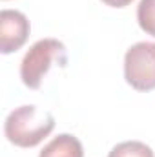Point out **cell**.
<instances>
[{
	"instance_id": "obj_5",
	"label": "cell",
	"mask_w": 155,
	"mask_h": 157,
	"mask_svg": "<svg viewBox=\"0 0 155 157\" xmlns=\"http://www.w3.org/2000/svg\"><path fill=\"white\" fill-rule=\"evenodd\" d=\"M39 157H84V148L71 133H60L44 146Z\"/></svg>"
},
{
	"instance_id": "obj_3",
	"label": "cell",
	"mask_w": 155,
	"mask_h": 157,
	"mask_svg": "<svg viewBox=\"0 0 155 157\" xmlns=\"http://www.w3.org/2000/svg\"><path fill=\"white\" fill-rule=\"evenodd\" d=\"M124 78L137 91L155 90V42H137L126 51Z\"/></svg>"
},
{
	"instance_id": "obj_7",
	"label": "cell",
	"mask_w": 155,
	"mask_h": 157,
	"mask_svg": "<svg viewBox=\"0 0 155 157\" xmlns=\"http://www.w3.org/2000/svg\"><path fill=\"white\" fill-rule=\"evenodd\" d=\"M137 22L144 33L155 37V0H141L139 2Z\"/></svg>"
},
{
	"instance_id": "obj_6",
	"label": "cell",
	"mask_w": 155,
	"mask_h": 157,
	"mask_svg": "<svg viewBox=\"0 0 155 157\" xmlns=\"http://www.w3.org/2000/svg\"><path fill=\"white\" fill-rule=\"evenodd\" d=\"M108 157H155L153 150L141 141H124L113 146Z\"/></svg>"
},
{
	"instance_id": "obj_1",
	"label": "cell",
	"mask_w": 155,
	"mask_h": 157,
	"mask_svg": "<svg viewBox=\"0 0 155 157\" xmlns=\"http://www.w3.org/2000/svg\"><path fill=\"white\" fill-rule=\"evenodd\" d=\"M55 128V117L35 104L15 108L4 122L7 141L20 148H33L40 144Z\"/></svg>"
},
{
	"instance_id": "obj_2",
	"label": "cell",
	"mask_w": 155,
	"mask_h": 157,
	"mask_svg": "<svg viewBox=\"0 0 155 157\" xmlns=\"http://www.w3.org/2000/svg\"><path fill=\"white\" fill-rule=\"evenodd\" d=\"M55 62L59 66L68 64V49H66L64 42L57 39L37 40L28 49V53L24 55V59L20 62L22 82L31 90H39L44 75L51 70V66Z\"/></svg>"
},
{
	"instance_id": "obj_4",
	"label": "cell",
	"mask_w": 155,
	"mask_h": 157,
	"mask_svg": "<svg viewBox=\"0 0 155 157\" xmlns=\"http://www.w3.org/2000/svg\"><path fill=\"white\" fill-rule=\"evenodd\" d=\"M29 20L17 9H2L0 13V51L9 55L24 46L29 37Z\"/></svg>"
},
{
	"instance_id": "obj_8",
	"label": "cell",
	"mask_w": 155,
	"mask_h": 157,
	"mask_svg": "<svg viewBox=\"0 0 155 157\" xmlns=\"http://www.w3.org/2000/svg\"><path fill=\"white\" fill-rule=\"evenodd\" d=\"M106 6H112V7H126L128 4H131L133 0H102Z\"/></svg>"
}]
</instances>
